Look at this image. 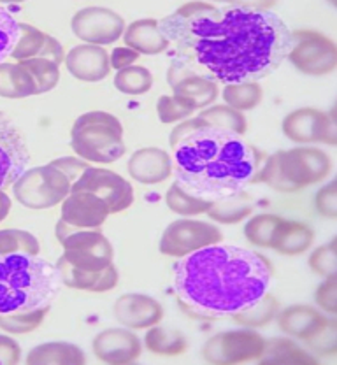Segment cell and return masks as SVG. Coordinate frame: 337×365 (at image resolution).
<instances>
[{"label":"cell","mask_w":337,"mask_h":365,"mask_svg":"<svg viewBox=\"0 0 337 365\" xmlns=\"http://www.w3.org/2000/svg\"><path fill=\"white\" fill-rule=\"evenodd\" d=\"M174 60L223 85L267 78L289 56L291 30L276 13L252 6L190 2L158 20Z\"/></svg>","instance_id":"obj_1"},{"label":"cell","mask_w":337,"mask_h":365,"mask_svg":"<svg viewBox=\"0 0 337 365\" xmlns=\"http://www.w3.org/2000/svg\"><path fill=\"white\" fill-rule=\"evenodd\" d=\"M271 279L272 265L264 255L230 245L193 251L174 265L177 299L204 318L246 309L267 294Z\"/></svg>","instance_id":"obj_2"},{"label":"cell","mask_w":337,"mask_h":365,"mask_svg":"<svg viewBox=\"0 0 337 365\" xmlns=\"http://www.w3.org/2000/svg\"><path fill=\"white\" fill-rule=\"evenodd\" d=\"M176 182L193 197L218 200L256 185L265 158L241 135L204 127L174 148Z\"/></svg>","instance_id":"obj_3"},{"label":"cell","mask_w":337,"mask_h":365,"mask_svg":"<svg viewBox=\"0 0 337 365\" xmlns=\"http://www.w3.org/2000/svg\"><path fill=\"white\" fill-rule=\"evenodd\" d=\"M60 283L55 265L37 255H0V314L49 307Z\"/></svg>","instance_id":"obj_4"},{"label":"cell","mask_w":337,"mask_h":365,"mask_svg":"<svg viewBox=\"0 0 337 365\" xmlns=\"http://www.w3.org/2000/svg\"><path fill=\"white\" fill-rule=\"evenodd\" d=\"M71 146L83 160L113 163L127 151L120 120L105 111H90L74 121Z\"/></svg>","instance_id":"obj_5"},{"label":"cell","mask_w":337,"mask_h":365,"mask_svg":"<svg viewBox=\"0 0 337 365\" xmlns=\"http://www.w3.org/2000/svg\"><path fill=\"white\" fill-rule=\"evenodd\" d=\"M56 239L63 246L62 257L74 267L86 272H100L113 265L115 250L97 228H74L60 220L55 228Z\"/></svg>","instance_id":"obj_6"},{"label":"cell","mask_w":337,"mask_h":365,"mask_svg":"<svg viewBox=\"0 0 337 365\" xmlns=\"http://www.w3.org/2000/svg\"><path fill=\"white\" fill-rule=\"evenodd\" d=\"M14 199L28 209H49L63 202L71 193V182L66 174L49 163L26 169L13 182Z\"/></svg>","instance_id":"obj_7"},{"label":"cell","mask_w":337,"mask_h":365,"mask_svg":"<svg viewBox=\"0 0 337 365\" xmlns=\"http://www.w3.org/2000/svg\"><path fill=\"white\" fill-rule=\"evenodd\" d=\"M291 49L286 56L302 74L328 76L337 67V48L331 37L316 30L301 29L291 32Z\"/></svg>","instance_id":"obj_8"},{"label":"cell","mask_w":337,"mask_h":365,"mask_svg":"<svg viewBox=\"0 0 337 365\" xmlns=\"http://www.w3.org/2000/svg\"><path fill=\"white\" fill-rule=\"evenodd\" d=\"M276 157L283 180L286 181L291 193L327 180L332 170L331 157L318 148L276 151Z\"/></svg>","instance_id":"obj_9"},{"label":"cell","mask_w":337,"mask_h":365,"mask_svg":"<svg viewBox=\"0 0 337 365\" xmlns=\"http://www.w3.org/2000/svg\"><path fill=\"white\" fill-rule=\"evenodd\" d=\"M264 346V337L253 330H227L204 342L202 356L217 365L253 362L262 355Z\"/></svg>","instance_id":"obj_10"},{"label":"cell","mask_w":337,"mask_h":365,"mask_svg":"<svg viewBox=\"0 0 337 365\" xmlns=\"http://www.w3.org/2000/svg\"><path fill=\"white\" fill-rule=\"evenodd\" d=\"M222 239V230L211 223L197 222V220H176L162 234L160 253L181 258L193 251L219 245Z\"/></svg>","instance_id":"obj_11"},{"label":"cell","mask_w":337,"mask_h":365,"mask_svg":"<svg viewBox=\"0 0 337 365\" xmlns=\"http://www.w3.org/2000/svg\"><path fill=\"white\" fill-rule=\"evenodd\" d=\"M283 134L294 143L337 144L336 111H320L314 108L295 109L283 120Z\"/></svg>","instance_id":"obj_12"},{"label":"cell","mask_w":337,"mask_h":365,"mask_svg":"<svg viewBox=\"0 0 337 365\" xmlns=\"http://www.w3.org/2000/svg\"><path fill=\"white\" fill-rule=\"evenodd\" d=\"M71 192H88L104 200L109 215L125 211L134 202V188L120 174L108 169H97L90 165L78 181L71 186Z\"/></svg>","instance_id":"obj_13"},{"label":"cell","mask_w":337,"mask_h":365,"mask_svg":"<svg viewBox=\"0 0 337 365\" xmlns=\"http://www.w3.org/2000/svg\"><path fill=\"white\" fill-rule=\"evenodd\" d=\"M73 32L78 39L92 46L116 43L125 32V20L108 7H85L74 14Z\"/></svg>","instance_id":"obj_14"},{"label":"cell","mask_w":337,"mask_h":365,"mask_svg":"<svg viewBox=\"0 0 337 365\" xmlns=\"http://www.w3.org/2000/svg\"><path fill=\"white\" fill-rule=\"evenodd\" d=\"M30 155L25 140L13 121L0 113V190L13 186V182L28 167Z\"/></svg>","instance_id":"obj_15"},{"label":"cell","mask_w":337,"mask_h":365,"mask_svg":"<svg viewBox=\"0 0 337 365\" xmlns=\"http://www.w3.org/2000/svg\"><path fill=\"white\" fill-rule=\"evenodd\" d=\"M93 355L109 365L135 362L142 353L141 339L130 329H105L93 339Z\"/></svg>","instance_id":"obj_16"},{"label":"cell","mask_w":337,"mask_h":365,"mask_svg":"<svg viewBox=\"0 0 337 365\" xmlns=\"http://www.w3.org/2000/svg\"><path fill=\"white\" fill-rule=\"evenodd\" d=\"M113 314L125 329L141 330L158 325L164 318V307L150 295L127 294L116 300Z\"/></svg>","instance_id":"obj_17"},{"label":"cell","mask_w":337,"mask_h":365,"mask_svg":"<svg viewBox=\"0 0 337 365\" xmlns=\"http://www.w3.org/2000/svg\"><path fill=\"white\" fill-rule=\"evenodd\" d=\"M109 216L108 204L88 192H71L62 202V222L74 228H98Z\"/></svg>","instance_id":"obj_18"},{"label":"cell","mask_w":337,"mask_h":365,"mask_svg":"<svg viewBox=\"0 0 337 365\" xmlns=\"http://www.w3.org/2000/svg\"><path fill=\"white\" fill-rule=\"evenodd\" d=\"M66 67L79 81H102L111 72L109 53L100 46L79 44L66 55Z\"/></svg>","instance_id":"obj_19"},{"label":"cell","mask_w":337,"mask_h":365,"mask_svg":"<svg viewBox=\"0 0 337 365\" xmlns=\"http://www.w3.org/2000/svg\"><path fill=\"white\" fill-rule=\"evenodd\" d=\"M11 58L16 62H25L30 58H48L60 66L66 60V51L55 37L41 32L39 29L28 23H20V37L11 53Z\"/></svg>","instance_id":"obj_20"},{"label":"cell","mask_w":337,"mask_h":365,"mask_svg":"<svg viewBox=\"0 0 337 365\" xmlns=\"http://www.w3.org/2000/svg\"><path fill=\"white\" fill-rule=\"evenodd\" d=\"M128 174L141 185H158L172 174V158L160 148H142L128 160Z\"/></svg>","instance_id":"obj_21"},{"label":"cell","mask_w":337,"mask_h":365,"mask_svg":"<svg viewBox=\"0 0 337 365\" xmlns=\"http://www.w3.org/2000/svg\"><path fill=\"white\" fill-rule=\"evenodd\" d=\"M56 271H58L60 281L66 287L74 288V290H85V292H95V294H104V292L113 290L118 287V271L115 265H109L108 269L100 272H86L81 269L74 267L63 257L58 258L56 262Z\"/></svg>","instance_id":"obj_22"},{"label":"cell","mask_w":337,"mask_h":365,"mask_svg":"<svg viewBox=\"0 0 337 365\" xmlns=\"http://www.w3.org/2000/svg\"><path fill=\"white\" fill-rule=\"evenodd\" d=\"M276 319H278V327L283 334L306 341L313 337L327 323L328 318L311 306L297 304V306L279 309Z\"/></svg>","instance_id":"obj_23"},{"label":"cell","mask_w":337,"mask_h":365,"mask_svg":"<svg viewBox=\"0 0 337 365\" xmlns=\"http://www.w3.org/2000/svg\"><path fill=\"white\" fill-rule=\"evenodd\" d=\"M123 39L127 48L139 55H160L169 48V41L160 32L158 20H138L125 29Z\"/></svg>","instance_id":"obj_24"},{"label":"cell","mask_w":337,"mask_h":365,"mask_svg":"<svg viewBox=\"0 0 337 365\" xmlns=\"http://www.w3.org/2000/svg\"><path fill=\"white\" fill-rule=\"evenodd\" d=\"M314 242V230L309 225L301 222H289L283 220L276 232L272 250L278 253L286 255V257H295V255L306 253Z\"/></svg>","instance_id":"obj_25"},{"label":"cell","mask_w":337,"mask_h":365,"mask_svg":"<svg viewBox=\"0 0 337 365\" xmlns=\"http://www.w3.org/2000/svg\"><path fill=\"white\" fill-rule=\"evenodd\" d=\"M28 365H85L86 356L71 342H46L39 344L26 356Z\"/></svg>","instance_id":"obj_26"},{"label":"cell","mask_w":337,"mask_h":365,"mask_svg":"<svg viewBox=\"0 0 337 365\" xmlns=\"http://www.w3.org/2000/svg\"><path fill=\"white\" fill-rule=\"evenodd\" d=\"M256 362L262 365H316L318 360L291 339L281 337V339L265 341L264 351Z\"/></svg>","instance_id":"obj_27"},{"label":"cell","mask_w":337,"mask_h":365,"mask_svg":"<svg viewBox=\"0 0 337 365\" xmlns=\"http://www.w3.org/2000/svg\"><path fill=\"white\" fill-rule=\"evenodd\" d=\"M37 95V83L32 72L21 63H6L0 66V97L25 98Z\"/></svg>","instance_id":"obj_28"},{"label":"cell","mask_w":337,"mask_h":365,"mask_svg":"<svg viewBox=\"0 0 337 365\" xmlns=\"http://www.w3.org/2000/svg\"><path fill=\"white\" fill-rule=\"evenodd\" d=\"M252 197H249L244 190H241V192L232 193V195L229 197L213 200L206 212L213 222L225 223V225H234V223H239L244 218H248V216L252 215Z\"/></svg>","instance_id":"obj_29"},{"label":"cell","mask_w":337,"mask_h":365,"mask_svg":"<svg viewBox=\"0 0 337 365\" xmlns=\"http://www.w3.org/2000/svg\"><path fill=\"white\" fill-rule=\"evenodd\" d=\"M145 344L151 353L162 356L183 355L188 349V339L183 332L160 325L150 327L145 337Z\"/></svg>","instance_id":"obj_30"},{"label":"cell","mask_w":337,"mask_h":365,"mask_svg":"<svg viewBox=\"0 0 337 365\" xmlns=\"http://www.w3.org/2000/svg\"><path fill=\"white\" fill-rule=\"evenodd\" d=\"M279 313V302L274 295L264 294L256 302L239 313L230 314V319L237 325L246 327V329H260V327L269 325L278 317Z\"/></svg>","instance_id":"obj_31"},{"label":"cell","mask_w":337,"mask_h":365,"mask_svg":"<svg viewBox=\"0 0 337 365\" xmlns=\"http://www.w3.org/2000/svg\"><path fill=\"white\" fill-rule=\"evenodd\" d=\"M174 95L190 98L197 109H204L218 97V85L206 76L190 74L172 86Z\"/></svg>","instance_id":"obj_32"},{"label":"cell","mask_w":337,"mask_h":365,"mask_svg":"<svg viewBox=\"0 0 337 365\" xmlns=\"http://www.w3.org/2000/svg\"><path fill=\"white\" fill-rule=\"evenodd\" d=\"M199 118L206 121L209 127L218 128V130L230 132V134H236L241 137L246 134V128H248L244 114L229 108L227 104L213 106V108L204 109L202 113H199Z\"/></svg>","instance_id":"obj_33"},{"label":"cell","mask_w":337,"mask_h":365,"mask_svg":"<svg viewBox=\"0 0 337 365\" xmlns=\"http://www.w3.org/2000/svg\"><path fill=\"white\" fill-rule=\"evenodd\" d=\"M281 216L278 215H256L246 223L244 235L252 245L260 246V248H272L276 232L283 223Z\"/></svg>","instance_id":"obj_34"},{"label":"cell","mask_w":337,"mask_h":365,"mask_svg":"<svg viewBox=\"0 0 337 365\" xmlns=\"http://www.w3.org/2000/svg\"><path fill=\"white\" fill-rule=\"evenodd\" d=\"M222 95L229 108L242 113L256 108L262 101L264 91L256 83H244V85H227Z\"/></svg>","instance_id":"obj_35"},{"label":"cell","mask_w":337,"mask_h":365,"mask_svg":"<svg viewBox=\"0 0 337 365\" xmlns=\"http://www.w3.org/2000/svg\"><path fill=\"white\" fill-rule=\"evenodd\" d=\"M165 204H167L170 211L180 216H197L209 209L211 200L193 197L188 192H185L177 182H174L169 188L167 195H165Z\"/></svg>","instance_id":"obj_36"},{"label":"cell","mask_w":337,"mask_h":365,"mask_svg":"<svg viewBox=\"0 0 337 365\" xmlns=\"http://www.w3.org/2000/svg\"><path fill=\"white\" fill-rule=\"evenodd\" d=\"M115 86L125 95H142L153 86V76L141 66L121 68L115 76Z\"/></svg>","instance_id":"obj_37"},{"label":"cell","mask_w":337,"mask_h":365,"mask_svg":"<svg viewBox=\"0 0 337 365\" xmlns=\"http://www.w3.org/2000/svg\"><path fill=\"white\" fill-rule=\"evenodd\" d=\"M41 246L33 234L16 228L0 230V255H37Z\"/></svg>","instance_id":"obj_38"},{"label":"cell","mask_w":337,"mask_h":365,"mask_svg":"<svg viewBox=\"0 0 337 365\" xmlns=\"http://www.w3.org/2000/svg\"><path fill=\"white\" fill-rule=\"evenodd\" d=\"M32 72L37 83V95L51 91L60 81V66L48 58H30L25 62H18Z\"/></svg>","instance_id":"obj_39"},{"label":"cell","mask_w":337,"mask_h":365,"mask_svg":"<svg viewBox=\"0 0 337 365\" xmlns=\"http://www.w3.org/2000/svg\"><path fill=\"white\" fill-rule=\"evenodd\" d=\"M157 111L162 123H176V121H183L190 118L197 111V108L190 98L177 97V95H172V97L162 95L158 98Z\"/></svg>","instance_id":"obj_40"},{"label":"cell","mask_w":337,"mask_h":365,"mask_svg":"<svg viewBox=\"0 0 337 365\" xmlns=\"http://www.w3.org/2000/svg\"><path fill=\"white\" fill-rule=\"evenodd\" d=\"M49 307L28 311L20 314H0V329L9 334H28L39 329L41 323L46 318Z\"/></svg>","instance_id":"obj_41"},{"label":"cell","mask_w":337,"mask_h":365,"mask_svg":"<svg viewBox=\"0 0 337 365\" xmlns=\"http://www.w3.org/2000/svg\"><path fill=\"white\" fill-rule=\"evenodd\" d=\"M337 239H332L328 245L320 246L309 257V267L314 274L321 277H337Z\"/></svg>","instance_id":"obj_42"},{"label":"cell","mask_w":337,"mask_h":365,"mask_svg":"<svg viewBox=\"0 0 337 365\" xmlns=\"http://www.w3.org/2000/svg\"><path fill=\"white\" fill-rule=\"evenodd\" d=\"M18 37H20V23L14 20L6 7L0 6V66L11 56Z\"/></svg>","instance_id":"obj_43"},{"label":"cell","mask_w":337,"mask_h":365,"mask_svg":"<svg viewBox=\"0 0 337 365\" xmlns=\"http://www.w3.org/2000/svg\"><path fill=\"white\" fill-rule=\"evenodd\" d=\"M308 348L321 356H334L337 353V322L327 319L323 327L314 334L313 337L306 339Z\"/></svg>","instance_id":"obj_44"},{"label":"cell","mask_w":337,"mask_h":365,"mask_svg":"<svg viewBox=\"0 0 337 365\" xmlns=\"http://www.w3.org/2000/svg\"><path fill=\"white\" fill-rule=\"evenodd\" d=\"M314 205H316V211L325 218H337V181H331L323 188L318 190Z\"/></svg>","instance_id":"obj_45"},{"label":"cell","mask_w":337,"mask_h":365,"mask_svg":"<svg viewBox=\"0 0 337 365\" xmlns=\"http://www.w3.org/2000/svg\"><path fill=\"white\" fill-rule=\"evenodd\" d=\"M314 300L318 306L327 313H337V277H327L320 287L316 288Z\"/></svg>","instance_id":"obj_46"},{"label":"cell","mask_w":337,"mask_h":365,"mask_svg":"<svg viewBox=\"0 0 337 365\" xmlns=\"http://www.w3.org/2000/svg\"><path fill=\"white\" fill-rule=\"evenodd\" d=\"M51 165L55 167V169H58L62 174H66V178L69 180L71 186H73L74 182L78 181L79 178H81V174L85 173V170L90 167L88 163L85 162V160H79V158H74V157L53 160Z\"/></svg>","instance_id":"obj_47"},{"label":"cell","mask_w":337,"mask_h":365,"mask_svg":"<svg viewBox=\"0 0 337 365\" xmlns=\"http://www.w3.org/2000/svg\"><path fill=\"white\" fill-rule=\"evenodd\" d=\"M204 127H209V125H207L204 120H200L199 116L192 118V120H183L176 128H174L172 134H170V139H169L170 148L174 150L181 140H185L188 135H192L193 132H197L199 128H204Z\"/></svg>","instance_id":"obj_48"},{"label":"cell","mask_w":337,"mask_h":365,"mask_svg":"<svg viewBox=\"0 0 337 365\" xmlns=\"http://www.w3.org/2000/svg\"><path fill=\"white\" fill-rule=\"evenodd\" d=\"M20 344L11 337L0 336V365H14L20 362Z\"/></svg>","instance_id":"obj_49"},{"label":"cell","mask_w":337,"mask_h":365,"mask_svg":"<svg viewBox=\"0 0 337 365\" xmlns=\"http://www.w3.org/2000/svg\"><path fill=\"white\" fill-rule=\"evenodd\" d=\"M139 58V53H135L134 49L130 48H116L113 49V53L109 55V63H111L113 68L116 71H121V68L132 67V63Z\"/></svg>","instance_id":"obj_50"},{"label":"cell","mask_w":337,"mask_h":365,"mask_svg":"<svg viewBox=\"0 0 337 365\" xmlns=\"http://www.w3.org/2000/svg\"><path fill=\"white\" fill-rule=\"evenodd\" d=\"M11 211V199L9 195H7L4 190H0V222H4V220L7 218V215H9Z\"/></svg>","instance_id":"obj_51"}]
</instances>
